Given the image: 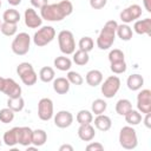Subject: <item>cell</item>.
<instances>
[{
  "mask_svg": "<svg viewBox=\"0 0 151 151\" xmlns=\"http://www.w3.org/2000/svg\"><path fill=\"white\" fill-rule=\"evenodd\" d=\"M73 5L68 0H63L58 4H47L40 8V17L46 21H61L64 18L71 15Z\"/></svg>",
  "mask_w": 151,
  "mask_h": 151,
  "instance_id": "1",
  "label": "cell"
},
{
  "mask_svg": "<svg viewBox=\"0 0 151 151\" xmlns=\"http://www.w3.org/2000/svg\"><path fill=\"white\" fill-rule=\"evenodd\" d=\"M117 21L109 20L105 22L104 27L101 28L98 38H97V47L99 50H109L116 39V29H117Z\"/></svg>",
  "mask_w": 151,
  "mask_h": 151,
  "instance_id": "2",
  "label": "cell"
},
{
  "mask_svg": "<svg viewBox=\"0 0 151 151\" xmlns=\"http://www.w3.org/2000/svg\"><path fill=\"white\" fill-rule=\"evenodd\" d=\"M119 144L125 150H133L138 145V138L136 130L131 126H123L119 131Z\"/></svg>",
  "mask_w": 151,
  "mask_h": 151,
  "instance_id": "3",
  "label": "cell"
},
{
  "mask_svg": "<svg viewBox=\"0 0 151 151\" xmlns=\"http://www.w3.org/2000/svg\"><path fill=\"white\" fill-rule=\"evenodd\" d=\"M58 44L61 53L65 55L73 54L76 51V40L73 37V33L68 29H63L58 34Z\"/></svg>",
  "mask_w": 151,
  "mask_h": 151,
  "instance_id": "4",
  "label": "cell"
},
{
  "mask_svg": "<svg viewBox=\"0 0 151 151\" xmlns=\"http://www.w3.org/2000/svg\"><path fill=\"white\" fill-rule=\"evenodd\" d=\"M29 47H31V37L26 32H21L17 34L11 45L13 53L17 55H25L26 53H28Z\"/></svg>",
  "mask_w": 151,
  "mask_h": 151,
  "instance_id": "5",
  "label": "cell"
},
{
  "mask_svg": "<svg viewBox=\"0 0 151 151\" xmlns=\"http://www.w3.org/2000/svg\"><path fill=\"white\" fill-rule=\"evenodd\" d=\"M55 38V29L52 26H42L33 35V42L38 47L46 46Z\"/></svg>",
  "mask_w": 151,
  "mask_h": 151,
  "instance_id": "6",
  "label": "cell"
},
{
  "mask_svg": "<svg viewBox=\"0 0 151 151\" xmlns=\"http://www.w3.org/2000/svg\"><path fill=\"white\" fill-rule=\"evenodd\" d=\"M119 88H120V79L117 76H110L104 80L100 90H101V93L104 94V97L110 99L117 94Z\"/></svg>",
  "mask_w": 151,
  "mask_h": 151,
  "instance_id": "7",
  "label": "cell"
},
{
  "mask_svg": "<svg viewBox=\"0 0 151 151\" xmlns=\"http://www.w3.org/2000/svg\"><path fill=\"white\" fill-rule=\"evenodd\" d=\"M140 15H142V7L137 4H133V5H130L129 7L124 8L120 12L119 18L123 21V24H130V22L139 19Z\"/></svg>",
  "mask_w": 151,
  "mask_h": 151,
  "instance_id": "8",
  "label": "cell"
},
{
  "mask_svg": "<svg viewBox=\"0 0 151 151\" xmlns=\"http://www.w3.org/2000/svg\"><path fill=\"white\" fill-rule=\"evenodd\" d=\"M38 117L44 122H48L53 117V101L50 98H41L38 103Z\"/></svg>",
  "mask_w": 151,
  "mask_h": 151,
  "instance_id": "9",
  "label": "cell"
},
{
  "mask_svg": "<svg viewBox=\"0 0 151 151\" xmlns=\"http://www.w3.org/2000/svg\"><path fill=\"white\" fill-rule=\"evenodd\" d=\"M137 109L140 113L151 112V91L149 88L142 90L137 96Z\"/></svg>",
  "mask_w": 151,
  "mask_h": 151,
  "instance_id": "10",
  "label": "cell"
},
{
  "mask_svg": "<svg viewBox=\"0 0 151 151\" xmlns=\"http://www.w3.org/2000/svg\"><path fill=\"white\" fill-rule=\"evenodd\" d=\"M24 20H25V25H26L28 28H38V27H40L41 24H42L41 17L38 15V13L35 12V9L32 8V7L25 9Z\"/></svg>",
  "mask_w": 151,
  "mask_h": 151,
  "instance_id": "11",
  "label": "cell"
},
{
  "mask_svg": "<svg viewBox=\"0 0 151 151\" xmlns=\"http://www.w3.org/2000/svg\"><path fill=\"white\" fill-rule=\"evenodd\" d=\"M72 123H73V114L70 111L61 110L57 112L54 116V124L59 129H66L71 126Z\"/></svg>",
  "mask_w": 151,
  "mask_h": 151,
  "instance_id": "12",
  "label": "cell"
},
{
  "mask_svg": "<svg viewBox=\"0 0 151 151\" xmlns=\"http://www.w3.org/2000/svg\"><path fill=\"white\" fill-rule=\"evenodd\" d=\"M2 93H5L8 98H14L21 96V86L12 78H5V85L2 88Z\"/></svg>",
  "mask_w": 151,
  "mask_h": 151,
  "instance_id": "13",
  "label": "cell"
},
{
  "mask_svg": "<svg viewBox=\"0 0 151 151\" xmlns=\"http://www.w3.org/2000/svg\"><path fill=\"white\" fill-rule=\"evenodd\" d=\"M32 132L33 130L28 126H17V137H18V144L22 146H28L32 144Z\"/></svg>",
  "mask_w": 151,
  "mask_h": 151,
  "instance_id": "14",
  "label": "cell"
},
{
  "mask_svg": "<svg viewBox=\"0 0 151 151\" xmlns=\"http://www.w3.org/2000/svg\"><path fill=\"white\" fill-rule=\"evenodd\" d=\"M133 31L140 35H151V19L145 18L142 20H136L133 25Z\"/></svg>",
  "mask_w": 151,
  "mask_h": 151,
  "instance_id": "15",
  "label": "cell"
},
{
  "mask_svg": "<svg viewBox=\"0 0 151 151\" xmlns=\"http://www.w3.org/2000/svg\"><path fill=\"white\" fill-rule=\"evenodd\" d=\"M96 136L94 127L91 124H81L78 129V137L83 142H91Z\"/></svg>",
  "mask_w": 151,
  "mask_h": 151,
  "instance_id": "16",
  "label": "cell"
},
{
  "mask_svg": "<svg viewBox=\"0 0 151 151\" xmlns=\"http://www.w3.org/2000/svg\"><path fill=\"white\" fill-rule=\"evenodd\" d=\"M94 126L96 129H98L99 131H109L112 126V120L109 116L101 113V114H97V117L94 118Z\"/></svg>",
  "mask_w": 151,
  "mask_h": 151,
  "instance_id": "17",
  "label": "cell"
},
{
  "mask_svg": "<svg viewBox=\"0 0 151 151\" xmlns=\"http://www.w3.org/2000/svg\"><path fill=\"white\" fill-rule=\"evenodd\" d=\"M70 81L67 80V78L64 77H58L53 79V90L58 93V94H66L70 91Z\"/></svg>",
  "mask_w": 151,
  "mask_h": 151,
  "instance_id": "18",
  "label": "cell"
},
{
  "mask_svg": "<svg viewBox=\"0 0 151 151\" xmlns=\"http://www.w3.org/2000/svg\"><path fill=\"white\" fill-rule=\"evenodd\" d=\"M85 80H86V83L90 86L96 87V86L101 84V81H103V73L99 70H91V71H88L86 73Z\"/></svg>",
  "mask_w": 151,
  "mask_h": 151,
  "instance_id": "19",
  "label": "cell"
},
{
  "mask_svg": "<svg viewBox=\"0 0 151 151\" xmlns=\"http://www.w3.org/2000/svg\"><path fill=\"white\" fill-rule=\"evenodd\" d=\"M126 85H127L129 90H131V91H138L144 85V78L140 74H138V73H133V74L129 76V78L126 80Z\"/></svg>",
  "mask_w": 151,
  "mask_h": 151,
  "instance_id": "20",
  "label": "cell"
},
{
  "mask_svg": "<svg viewBox=\"0 0 151 151\" xmlns=\"http://www.w3.org/2000/svg\"><path fill=\"white\" fill-rule=\"evenodd\" d=\"M116 35H118V38H120V40L123 41H129L132 39L133 32H132V28L127 24H122L117 26Z\"/></svg>",
  "mask_w": 151,
  "mask_h": 151,
  "instance_id": "21",
  "label": "cell"
},
{
  "mask_svg": "<svg viewBox=\"0 0 151 151\" xmlns=\"http://www.w3.org/2000/svg\"><path fill=\"white\" fill-rule=\"evenodd\" d=\"M47 140V133L41 130V129H37L33 130L32 132V144L35 146H42Z\"/></svg>",
  "mask_w": 151,
  "mask_h": 151,
  "instance_id": "22",
  "label": "cell"
},
{
  "mask_svg": "<svg viewBox=\"0 0 151 151\" xmlns=\"http://www.w3.org/2000/svg\"><path fill=\"white\" fill-rule=\"evenodd\" d=\"M53 64L55 66L57 70L59 71H70L71 66H72V61L68 57H65V55H60V57H57L54 60H53Z\"/></svg>",
  "mask_w": 151,
  "mask_h": 151,
  "instance_id": "23",
  "label": "cell"
},
{
  "mask_svg": "<svg viewBox=\"0 0 151 151\" xmlns=\"http://www.w3.org/2000/svg\"><path fill=\"white\" fill-rule=\"evenodd\" d=\"M124 117H125V122L131 126L138 125L139 123H142V119H143L142 113L138 110H130Z\"/></svg>",
  "mask_w": 151,
  "mask_h": 151,
  "instance_id": "24",
  "label": "cell"
},
{
  "mask_svg": "<svg viewBox=\"0 0 151 151\" xmlns=\"http://www.w3.org/2000/svg\"><path fill=\"white\" fill-rule=\"evenodd\" d=\"M19 77H20L21 81H22L25 85H27V86L34 85V84L37 83V80H38V74L35 73L34 68H31V70H28V71L21 73Z\"/></svg>",
  "mask_w": 151,
  "mask_h": 151,
  "instance_id": "25",
  "label": "cell"
},
{
  "mask_svg": "<svg viewBox=\"0 0 151 151\" xmlns=\"http://www.w3.org/2000/svg\"><path fill=\"white\" fill-rule=\"evenodd\" d=\"M25 106V100L21 96L14 97V98H8L7 100V107H9L14 112H20L24 110Z\"/></svg>",
  "mask_w": 151,
  "mask_h": 151,
  "instance_id": "26",
  "label": "cell"
},
{
  "mask_svg": "<svg viewBox=\"0 0 151 151\" xmlns=\"http://www.w3.org/2000/svg\"><path fill=\"white\" fill-rule=\"evenodd\" d=\"M2 142L9 146V147H13L14 145L18 144V137H17V127H13L11 130H7L5 133H4V137H2Z\"/></svg>",
  "mask_w": 151,
  "mask_h": 151,
  "instance_id": "27",
  "label": "cell"
},
{
  "mask_svg": "<svg viewBox=\"0 0 151 151\" xmlns=\"http://www.w3.org/2000/svg\"><path fill=\"white\" fill-rule=\"evenodd\" d=\"M2 20L11 24H18L20 21V13L14 8L6 9L2 14Z\"/></svg>",
  "mask_w": 151,
  "mask_h": 151,
  "instance_id": "28",
  "label": "cell"
},
{
  "mask_svg": "<svg viewBox=\"0 0 151 151\" xmlns=\"http://www.w3.org/2000/svg\"><path fill=\"white\" fill-rule=\"evenodd\" d=\"M130 110H132V104L129 99H119L116 103V112L119 116H125Z\"/></svg>",
  "mask_w": 151,
  "mask_h": 151,
  "instance_id": "29",
  "label": "cell"
},
{
  "mask_svg": "<svg viewBox=\"0 0 151 151\" xmlns=\"http://www.w3.org/2000/svg\"><path fill=\"white\" fill-rule=\"evenodd\" d=\"M88 60H90L88 52H85V51H81V50H78V51L73 52V61H74L76 65L84 66L88 63Z\"/></svg>",
  "mask_w": 151,
  "mask_h": 151,
  "instance_id": "30",
  "label": "cell"
},
{
  "mask_svg": "<svg viewBox=\"0 0 151 151\" xmlns=\"http://www.w3.org/2000/svg\"><path fill=\"white\" fill-rule=\"evenodd\" d=\"M54 76H55L54 70L52 67H50V66H44L39 71V78L44 83H51V81H53Z\"/></svg>",
  "mask_w": 151,
  "mask_h": 151,
  "instance_id": "31",
  "label": "cell"
},
{
  "mask_svg": "<svg viewBox=\"0 0 151 151\" xmlns=\"http://www.w3.org/2000/svg\"><path fill=\"white\" fill-rule=\"evenodd\" d=\"M76 119L79 123V125H81V124H91L93 122V114L88 110H80L77 113Z\"/></svg>",
  "mask_w": 151,
  "mask_h": 151,
  "instance_id": "32",
  "label": "cell"
},
{
  "mask_svg": "<svg viewBox=\"0 0 151 151\" xmlns=\"http://www.w3.org/2000/svg\"><path fill=\"white\" fill-rule=\"evenodd\" d=\"M0 31L6 37H13V35H15V33L18 31V26H17V24H11V22L4 21L0 25Z\"/></svg>",
  "mask_w": 151,
  "mask_h": 151,
  "instance_id": "33",
  "label": "cell"
},
{
  "mask_svg": "<svg viewBox=\"0 0 151 151\" xmlns=\"http://www.w3.org/2000/svg\"><path fill=\"white\" fill-rule=\"evenodd\" d=\"M107 109V103L104 100V99H96L93 100L92 103V106H91V110H92V113H94L96 116L97 114H101L106 111Z\"/></svg>",
  "mask_w": 151,
  "mask_h": 151,
  "instance_id": "34",
  "label": "cell"
},
{
  "mask_svg": "<svg viewBox=\"0 0 151 151\" xmlns=\"http://www.w3.org/2000/svg\"><path fill=\"white\" fill-rule=\"evenodd\" d=\"M93 46H94V41L91 37H83L79 42H78V47L79 50L81 51H85V52H90L93 50Z\"/></svg>",
  "mask_w": 151,
  "mask_h": 151,
  "instance_id": "35",
  "label": "cell"
},
{
  "mask_svg": "<svg viewBox=\"0 0 151 151\" xmlns=\"http://www.w3.org/2000/svg\"><path fill=\"white\" fill-rule=\"evenodd\" d=\"M14 111H12L9 107H5L0 110V122L4 124H8L14 119Z\"/></svg>",
  "mask_w": 151,
  "mask_h": 151,
  "instance_id": "36",
  "label": "cell"
},
{
  "mask_svg": "<svg viewBox=\"0 0 151 151\" xmlns=\"http://www.w3.org/2000/svg\"><path fill=\"white\" fill-rule=\"evenodd\" d=\"M110 64H111L110 68H111V71H112L114 74H122V73H124V72L126 71V67H127L125 60L114 61V63H110Z\"/></svg>",
  "mask_w": 151,
  "mask_h": 151,
  "instance_id": "37",
  "label": "cell"
},
{
  "mask_svg": "<svg viewBox=\"0 0 151 151\" xmlns=\"http://www.w3.org/2000/svg\"><path fill=\"white\" fill-rule=\"evenodd\" d=\"M66 78L70 81V84H73V85H81L84 83V78L76 71H68Z\"/></svg>",
  "mask_w": 151,
  "mask_h": 151,
  "instance_id": "38",
  "label": "cell"
},
{
  "mask_svg": "<svg viewBox=\"0 0 151 151\" xmlns=\"http://www.w3.org/2000/svg\"><path fill=\"white\" fill-rule=\"evenodd\" d=\"M109 60H110V63L125 60V57H124L123 51L119 50V48H113V50H111L110 53H109Z\"/></svg>",
  "mask_w": 151,
  "mask_h": 151,
  "instance_id": "39",
  "label": "cell"
},
{
  "mask_svg": "<svg viewBox=\"0 0 151 151\" xmlns=\"http://www.w3.org/2000/svg\"><path fill=\"white\" fill-rule=\"evenodd\" d=\"M31 68H33L32 64L24 61V63H20V64L17 66V73H18V76H20L21 73H24V72H26V71H28V70H31Z\"/></svg>",
  "mask_w": 151,
  "mask_h": 151,
  "instance_id": "40",
  "label": "cell"
},
{
  "mask_svg": "<svg viewBox=\"0 0 151 151\" xmlns=\"http://www.w3.org/2000/svg\"><path fill=\"white\" fill-rule=\"evenodd\" d=\"M86 150L87 151H103L104 150V145L99 142H92L90 144L86 145Z\"/></svg>",
  "mask_w": 151,
  "mask_h": 151,
  "instance_id": "41",
  "label": "cell"
},
{
  "mask_svg": "<svg viewBox=\"0 0 151 151\" xmlns=\"http://www.w3.org/2000/svg\"><path fill=\"white\" fill-rule=\"evenodd\" d=\"M107 0H90V6L93 9H101L106 6Z\"/></svg>",
  "mask_w": 151,
  "mask_h": 151,
  "instance_id": "42",
  "label": "cell"
},
{
  "mask_svg": "<svg viewBox=\"0 0 151 151\" xmlns=\"http://www.w3.org/2000/svg\"><path fill=\"white\" fill-rule=\"evenodd\" d=\"M31 5L34 7V8H42L45 5L48 4V0H29Z\"/></svg>",
  "mask_w": 151,
  "mask_h": 151,
  "instance_id": "43",
  "label": "cell"
},
{
  "mask_svg": "<svg viewBox=\"0 0 151 151\" xmlns=\"http://www.w3.org/2000/svg\"><path fill=\"white\" fill-rule=\"evenodd\" d=\"M151 112H149V113H145V118H144V124H145V126L147 127V129H150L151 127Z\"/></svg>",
  "mask_w": 151,
  "mask_h": 151,
  "instance_id": "44",
  "label": "cell"
},
{
  "mask_svg": "<svg viewBox=\"0 0 151 151\" xmlns=\"http://www.w3.org/2000/svg\"><path fill=\"white\" fill-rule=\"evenodd\" d=\"M59 151H73V146L68 144H64L59 147Z\"/></svg>",
  "mask_w": 151,
  "mask_h": 151,
  "instance_id": "45",
  "label": "cell"
},
{
  "mask_svg": "<svg viewBox=\"0 0 151 151\" xmlns=\"http://www.w3.org/2000/svg\"><path fill=\"white\" fill-rule=\"evenodd\" d=\"M143 5H144V8L150 13L151 12V0H143Z\"/></svg>",
  "mask_w": 151,
  "mask_h": 151,
  "instance_id": "46",
  "label": "cell"
},
{
  "mask_svg": "<svg viewBox=\"0 0 151 151\" xmlns=\"http://www.w3.org/2000/svg\"><path fill=\"white\" fill-rule=\"evenodd\" d=\"M7 2H8L11 6H18V5H20L21 0H7Z\"/></svg>",
  "mask_w": 151,
  "mask_h": 151,
  "instance_id": "47",
  "label": "cell"
},
{
  "mask_svg": "<svg viewBox=\"0 0 151 151\" xmlns=\"http://www.w3.org/2000/svg\"><path fill=\"white\" fill-rule=\"evenodd\" d=\"M4 85H5V78L4 77H0V92H2Z\"/></svg>",
  "mask_w": 151,
  "mask_h": 151,
  "instance_id": "48",
  "label": "cell"
},
{
  "mask_svg": "<svg viewBox=\"0 0 151 151\" xmlns=\"http://www.w3.org/2000/svg\"><path fill=\"white\" fill-rule=\"evenodd\" d=\"M0 146H1V139H0Z\"/></svg>",
  "mask_w": 151,
  "mask_h": 151,
  "instance_id": "49",
  "label": "cell"
},
{
  "mask_svg": "<svg viewBox=\"0 0 151 151\" xmlns=\"http://www.w3.org/2000/svg\"><path fill=\"white\" fill-rule=\"evenodd\" d=\"M0 7H1V0H0Z\"/></svg>",
  "mask_w": 151,
  "mask_h": 151,
  "instance_id": "50",
  "label": "cell"
},
{
  "mask_svg": "<svg viewBox=\"0 0 151 151\" xmlns=\"http://www.w3.org/2000/svg\"><path fill=\"white\" fill-rule=\"evenodd\" d=\"M0 25H1V20H0Z\"/></svg>",
  "mask_w": 151,
  "mask_h": 151,
  "instance_id": "51",
  "label": "cell"
}]
</instances>
